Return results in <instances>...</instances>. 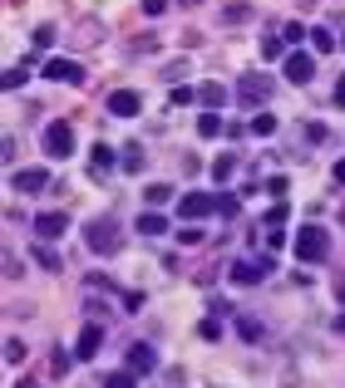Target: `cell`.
<instances>
[{
	"label": "cell",
	"mask_w": 345,
	"mask_h": 388,
	"mask_svg": "<svg viewBox=\"0 0 345 388\" xmlns=\"http://www.w3.org/2000/svg\"><path fill=\"white\" fill-rule=\"evenodd\" d=\"M84 241H89V251H94V256H114L118 246H123V236H118V221H114V216H104V221H89V226H84Z\"/></svg>",
	"instance_id": "1"
},
{
	"label": "cell",
	"mask_w": 345,
	"mask_h": 388,
	"mask_svg": "<svg viewBox=\"0 0 345 388\" xmlns=\"http://www.w3.org/2000/svg\"><path fill=\"white\" fill-rule=\"evenodd\" d=\"M291 246H296V261H301V266L326 261V251H331V241H326V231H321V226H301Z\"/></svg>",
	"instance_id": "2"
},
{
	"label": "cell",
	"mask_w": 345,
	"mask_h": 388,
	"mask_svg": "<svg viewBox=\"0 0 345 388\" xmlns=\"http://www.w3.org/2000/svg\"><path fill=\"white\" fill-rule=\"evenodd\" d=\"M222 206V192H188V196H178V216L183 221H203V216H213Z\"/></svg>",
	"instance_id": "3"
},
{
	"label": "cell",
	"mask_w": 345,
	"mask_h": 388,
	"mask_svg": "<svg viewBox=\"0 0 345 388\" xmlns=\"http://www.w3.org/2000/svg\"><path fill=\"white\" fill-rule=\"evenodd\" d=\"M45 153H50V158H69V153H74V128H69L64 118H55V123L45 128Z\"/></svg>",
	"instance_id": "4"
},
{
	"label": "cell",
	"mask_w": 345,
	"mask_h": 388,
	"mask_svg": "<svg viewBox=\"0 0 345 388\" xmlns=\"http://www.w3.org/2000/svg\"><path fill=\"white\" fill-rule=\"evenodd\" d=\"M266 271H276V261H271V256H261V261H232L227 281H232V286H256Z\"/></svg>",
	"instance_id": "5"
},
{
	"label": "cell",
	"mask_w": 345,
	"mask_h": 388,
	"mask_svg": "<svg viewBox=\"0 0 345 388\" xmlns=\"http://www.w3.org/2000/svg\"><path fill=\"white\" fill-rule=\"evenodd\" d=\"M271 98V79L266 74H242L237 79V103H266Z\"/></svg>",
	"instance_id": "6"
},
{
	"label": "cell",
	"mask_w": 345,
	"mask_h": 388,
	"mask_svg": "<svg viewBox=\"0 0 345 388\" xmlns=\"http://www.w3.org/2000/svg\"><path fill=\"white\" fill-rule=\"evenodd\" d=\"M64 231H69V216H64V211H40V216H35V236H40V241H55V236H64Z\"/></svg>",
	"instance_id": "7"
},
{
	"label": "cell",
	"mask_w": 345,
	"mask_h": 388,
	"mask_svg": "<svg viewBox=\"0 0 345 388\" xmlns=\"http://www.w3.org/2000/svg\"><path fill=\"white\" fill-rule=\"evenodd\" d=\"M45 79H55V84H79L84 69H79L74 59H50V64H45Z\"/></svg>",
	"instance_id": "8"
},
{
	"label": "cell",
	"mask_w": 345,
	"mask_h": 388,
	"mask_svg": "<svg viewBox=\"0 0 345 388\" xmlns=\"http://www.w3.org/2000/svg\"><path fill=\"white\" fill-rule=\"evenodd\" d=\"M138 108H143V98L133 94V89H114V94H109V113H114V118H133Z\"/></svg>",
	"instance_id": "9"
},
{
	"label": "cell",
	"mask_w": 345,
	"mask_h": 388,
	"mask_svg": "<svg viewBox=\"0 0 345 388\" xmlns=\"http://www.w3.org/2000/svg\"><path fill=\"white\" fill-rule=\"evenodd\" d=\"M311 74H316V59L311 54H286V79L291 84H306Z\"/></svg>",
	"instance_id": "10"
},
{
	"label": "cell",
	"mask_w": 345,
	"mask_h": 388,
	"mask_svg": "<svg viewBox=\"0 0 345 388\" xmlns=\"http://www.w3.org/2000/svg\"><path fill=\"white\" fill-rule=\"evenodd\" d=\"M50 187V172L45 167H25V172H15V192H45Z\"/></svg>",
	"instance_id": "11"
},
{
	"label": "cell",
	"mask_w": 345,
	"mask_h": 388,
	"mask_svg": "<svg viewBox=\"0 0 345 388\" xmlns=\"http://www.w3.org/2000/svg\"><path fill=\"white\" fill-rule=\"evenodd\" d=\"M99 344H104V329H99V324H84V329H79L74 354H79V359H94V349H99Z\"/></svg>",
	"instance_id": "12"
},
{
	"label": "cell",
	"mask_w": 345,
	"mask_h": 388,
	"mask_svg": "<svg viewBox=\"0 0 345 388\" xmlns=\"http://www.w3.org/2000/svg\"><path fill=\"white\" fill-rule=\"evenodd\" d=\"M153 364H158V354H153L148 344H133V349H128V374H148Z\"/></svg>",
	"instance_id": "13"
},
{
	"label": "cell",
	"mask_w": 345,
	"mask_h": 388,
	"mask_svg": "<svg viewBox=\"0 0 345 388\" xmlns=\"http://www.w3.org/2000/svg\"><path fill=\"white\" fill-rule=\"evenodd\" d=\"M138 231H143V236H168V216H163V211H143V216H138Z\"/></svg>",
	"instance_id": "14"
},
{
	"label": "cell",
	"mask_w": 345,
	"mask_h": 388,
	"mask_svg": "<svg viewBox=\"0 0 345 388\" xmlns=\"http://www.w3.org/2000/svg\"><path fill=\"white\" fill-rule=\"evenodd\" d=\"M217 133H227V123H222V118H217V113L208 108V113L198 118V138H217Z\"/></svg>",
	"instance_id": "15"
},
{
	"label": "cell",
	"mask_w": 345,
	"mask_h": 388,
	"mask_svg": "<svg viewBox=\"0 0 345 388\" xmlns=\"http://www.w3.org/2000/svg\"><path fill=\"white\" fill-rule=\"evenodd\" d=\"M89 167H94V172H109V167H114V148H109V143H94V153H89Z\"/></svg>",
	"instance_id": "16"
},
{
	"label": "cell",
	"mask_w": 345,
	"mask_h": 388,
	"mask_svg": "<svg viewBox=\"0 0 345 388\" xmlns=\"http://www.w3.org/2000/svg\"><path fill=\"white\" fill-rule=\"evenodd\" d=\"M143 167H148L143 148H138V143H128V148H123V172H143Z\"/></svg>",
	"instance_id": "17"
},
{
	"label": "cell",
	"mask_w": 345,
	"mask_h": 388,
	"mask_svg": "<svg viewBox=\"0 0 345 388\" xmlns=\"http://www.w3.org/2000/svg\"><path fill=\"white\" fill-rule=\"evenodd\" d=\"M148 206H153V211H163V201H168V196H173V187H168V182H153V187H148Z\"/></svg>",
	"instance_id": "18"
},
{
	"label": "cell",
	"mask_w": 345,
	"mask_h": 388,
	"mask_svg": "<svg viewBox=\"0 0 345 388\" xmlns=\"http://www.w3.org/2000/svg\"><path fill=\"white\" fill-rule=\"evenodd\" d=\"M311 45H316V54H331L341 40H331V30H321V25H316V30H311Z\"/></svg>",
	"instance_id": "19"
},
{
	"label": "cell",
	"mask_w": 345,
	"mask_h": 388,
	"mask_svg": "<svg viewBox=\"0 0 345 388\" xmlns=\"http://www.w3.org/2000/svg\"><path fill=\"white\" fill-rule=\"evenodd\" d=\"M35 261H40V271H60V251H50V246H35Z\"/></svg>",
	"instance_id": "20"
},
{
	"label": "cell",
	"mask_w": 345,
	"mask_h": 388,
	"mask_svg": "<svg viewBox=\"0 0 345 388\" xmlns=\"http://www.w3.org/2000/svg\"><path fill=\"white\" fill-rule=\"evenodd\" d=\"M232 172H237V158H217L213 163V182H227Z\"/></svg>",
	"instance_id": "21"
},
{
	"label": "cell",
	"mask_w": 345,
	"mask_h": 388,
	"mask_svg": "<svg viewBox=\"0 0 345 388\" xmlns=\"http://www.w3.org/2000/svg\"><path fill=\"white\" fill-rule=\"evenodd\" d=\"M203 103H208V108L227 103V89H222V84H203Z\"/></svg>",
	"instance_id": "22"
},
{
	"label": "cell",
	"mask_w": 345,
	"mask_h": 388,
	"mask_svg": "<svg viewBox=\"0 0 345 388\" xmlns=\"http://www.w3.org/2000/svg\"><path fill=\"white\" fill-rule=\"evenodd\" d=\"M281 40H286V45H291V40H306V25H301V20H286V25H281Z\"/></svg>",
	"instance_id": "23"
},
{
	"label": "cell",
	"mask_w": 345,
	"mask_h": 388,
	"mask_svg": "<svg viewBox=\"0 0 345 388\" xmlns=\"http://www.w3.org/2000/svg\"><path fill=\"white\" fill-rule=\"evenodd\" d=\"M261 54H266V59H276V54H286V40H276V35H266V40H261Z\"/></svg>",
	"instance_id": "24"
},
{
	"label": "cell",
	"mask_w": 345,
	"mask_h": 388,
	"mask_svg": "<svg viewBox=\"0 0 345 388\" xmlns=\"http://www.w3.org/2000/svg\"><path fill=\"white\" fill-rule=\"evenodd\" d=\"M251 133H256V138H271V133H276V118H271V113H261V118L251 123Z\"/></svg>",
	"instance_id": "25"
},
{
	"label": "cell",
	"mask_w": 345,
	"mask_h": 388,
	"mask_svg": "<svg viewBox=\"0 0 345 388\" xmlns=\"http://www.w3.org/2000/svg\"><path fill=\"white\" fill-rule=\"evenodd\" d=\"M237 334H242V339H261V324H256V319H237Z\"/></svg>",
	"instance_id": "26"
},
{
	"label": "cell",
	"mask_w": 345,
	"mask_h": 388,
	"mask_svg": "<svg viewBox=\"0 0 345 388\" xmlns=\"http://www.w3.org/2000/svg\"><path fill=\"white\" fill-rule=\"evenodd\" d=\"M5 359H10V364H25V344H20V339H5Z\"/></svg>",
	"instance_id": "27"
},
{
	"label": "cell",
	"mask_w": 345,
	"mask_h": 388,
	"mask_svg": "<svg viewBox=\"0 0 345 388\" xmlns=\"http://www.w3.org/2000/svg\"><path fill=\"white\" fill-rule=\"evenodd\" d=\"M50 369H55V379H64V374H69V354H64V349H55V359H50Z\"/></svg>",
	"instance_id": "28"
},
{
	"label": "cell",
	"mask_w": 345,
	"mask_h": 388,
	"mask_svg": "<svg viewBox=\"0 0 345 388\" xmlns=\"http://www.w3.org/2000/svg\"><path fill=\"white\" fill-rule=\"evenodd\" d=\"M242 211V196H227L222 192V206H217V216H237Z\"/></svg>",
	"instance_id": "29"
},
{
	"label": "cell",
	"mask_w": 345,
	"mask_h": 388,
	"mask_svg": "<svg viewBox=\"0 0 345 388\" xmlns=\"http://www.w3.org/2000/svg\"><path fill=\"white\" fill-rule=\"evenodd\" d=\"M0 84H5V89H20V84H25V69H5Z\"/></svg>",
	"instance_id": "30"
},
{
	"label": "cell",
	"mask_w": 345,
	"mask_h": 388,
	"mask_svg": "<svg viewBox=\"0 0 345 388\" xmlns=\"http://www.w3.org/2000/svg\"><path fill=\"white\" fill-rule=\"evenodd\" d=\"M198 334H203V339H222V324H217V319H203Z\"/></svg>",
	"instance_id": "31"
},
{
	"label": "cell",
	"mask_w": 345,
	"mask_h": 388,
	"mask_svg": "<svg viewBox=\"0 0 345 388\" xmlns=\"http://www.w3.org/2000/svg\"><path fill=\"white\" fill-rule=\"evenodd\" d=\"M104 388H133V374H128V369H123V374H109Z\"/></svg>",
	"instance_id": "32"
},
{
	"label": "cell",
	"mask_w": 345,
	"mask_h": 388,
	"mask_svg": "<svg viewBox=\"0 0 345 388\" xmlns=\"http://www.w3.org/2000/svg\"><path fill=\"white\" fill-rule=\"evenodd\" d=\"M50 40H55V30H50V25H40V30H35V49H50Z\"/></svg>",
	"instance_id": "33"
},
{
	"label": "cell",
	"mask_w": 345,
	"mask_h": 388,
	"mask_svg": "<svg viewBox=\"0 0 345 388\" xmlns=\"http://www.w3.org/2000/svg\"><path fill=\"white\" fill-rule=\"evenodd\" d=\"M178 241H183V246H198V241H203V231H198V226H183V231H178Z\"/></svg>",
	"instance_id": "34"
},
{
	"label": "cell",
	"mask_w": 345,
	"mask_h": 388,
	"mask_svg": "<svg viewBox=\"0 0 345 388\" xmlns=\"http://www.w3.org/2000/svg\"><path fill=\"white\" fill-rule=\"evenodd\" d=\"M227 20L232 25H242V20H251V10H247V5H227Z\"/></svg>",
	"instance_id": "35"
},
{
	"label": "cell",
	"mask_w": 345,
	"mask_h": 388,
	"mask_svg": "<svg viewBox=\"0 0 345 388\" xmlns=\"http://www.w3.org/2000/svg\"><path fill=\"white\" fill-rule=\"evenodd\" d=\"M193 98H198V94H193L188 84H178V89H173V103H178V108H183V103H193Z\"/></svg>",
	"instance_id": "36"
},
{
	"label": "cell",
	"mask_w": 345,
	"mask_h": 388,
	"mask_svg": "<svg viewBox=\"0 0 345 388\" xmlns=\"http://www.w3.org/2000/svg\"><path fill=\"white\" fill-rule=\"evenodd\" d=\"M266 246H271V251H281V246H286V231H281V226H271V236H266Z\"/></svg>",
	"instance_id": "37"
},
{
	"label": "cell",
	"mask_w": 345,
	"mask_h": 388,
	"mask_svg": "<svg viewBox=\"0 0 345 388\" xmlns=\"http://www.w3.org/2000/svg\"><path fill=\"white\" fill-rule=\"evenodd\" d=\"M168 10V0H143V15H163Z\"/></svg>",
	"instance_id": "38"
},
{
	"label": "cell",
	"mask_w": 345,
	"mask_h": 388,
	"mask_svg": "<svg viewBox=\"0 0 345 388\" xmlns=\"http://www.w3.org/2000/svg\"><path fill=\"white\" fill-rule=\"evenodd\" d=\"M336 103H341V108H345V79H341V84H336Z\"/></svg>",
	"instance_id": "39"
},
{
	"label": "cell",
	"mask_w": 345,
	"mask_h": 388,
	"mask_svg": "<svg viewBox=\"0 0 345 388\" xmlns=\"http://www.w3.org/2000/svg\"><path fill=\"white\" fill-rule=\"evenodd\" d=\"M336 182H341V187H345V163H336Z\"/></svg>",
	"instance_id": "40"
},
{
	"label": "cell",
	"mask_w": 345,
	"mask_h": 388,
	"mask_svg": "<svg viewBox=\"0 0 345 388\" xmlns=\"http://www.w3.org/2000/svg\"><path fill=\"white\" fill-rule=\"evenodd\" d=\"M336 295H341V305H345V281H341V286H336Z\"/></svg>",
	"instance_id": "41"
},
{
	"label": "cell",
	"mask_w": 345,
	"mask_h": 388,
	"mask_svg": "<svg viewBox=\"0 0 345 388\" xmlns=\"http://www.w3.org/2000/svg\"><path fill=\"white\" fill-rule=\"evenodd\" d=\"M20 388H40V384H35V379H25V384H20Z\"/></svg>",
	"instance_id": "42"
},
{
	"label": "cell",
	"mask_w": 345,
	"mask_h": 388,
	"mask_svg": "<svg viewBox=\"0 0 345 388\" xmlns=\"http://www.w3.org/2000/svg\"><path fill=\"white\" fill-rule=\"evenodd\" d=\"M178 5H203V0H178Z\"/></svg>",
	"instance_id": "43"
},
{
	"label": "cell",
	"mask_w": 345,
	"mask_h": 388,
	"mask_svg": "<svg viewBox=\"0 0 345 388\" xmlns=\"http://www.w3.org/2000/svg\"><path fill=\"white\" fill-rule=\"evenodd\" d=\"M341 49H345V35H341Z\"/></svg>",
	"instance_id": "44"
}]
</instances>
